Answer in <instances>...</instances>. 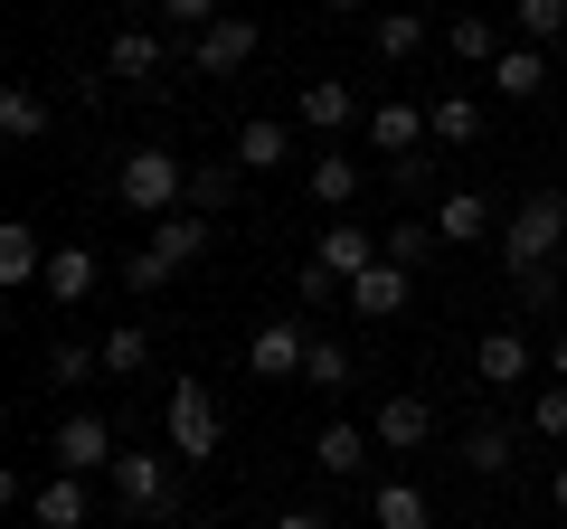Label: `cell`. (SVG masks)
<instances>
[{
  "instance_id": "obj_1",
  "label": "cell",
  "mask_w": 567,
  "mask_h": 529,
  "mask_svg": "<svg viewBox=\"0 0 567 529\" xmlns=\"http://www.w3.org/2000/svg\"><path fill=\"white\" fill-rule=\"evenodd\" d=\"M558 246H567V199L558 189H529V199L502 218V264L529 274V264H558Z\"/></svg>"
},
{
  "instance_id": "obj_2",
  "label": "cell",
  "mask_w": 567,
  "mask_h": 529,
  "mask_svg": "<svg viewBox=\"0 0 567 529\" xmlns=\"http://www.w3.org/2000/svg\"><path fill=\"white\" fill-rule=\"evenodd\" d=\"M114 199L133 208V218H171V208H189V162L181 152H123Z\"/></svg>"
},
{
  "instance_id": "obj_3",
  "label": "cell",
  "mask_w": 567,
  "mask_h": 529,
  "mask_svg": "<svg viewBox=\"0 0 567 529\" xmlns=\"http://www.w3.org/2000/svg\"><path fill=\"white\" fill-rule=\"evenodd\" d=\"M171 454L181 464H208V454L227 445V416H218V397H208V378H171Z\"/></svg>"
},
{
  "instance_id": "obj_4",
  "label": "cell",
  "mask_w": 567,
  "mask_h": 529,
  "mask_svg": "<svg viewBox=\"0 0 567 529\" xmlns=\"http://www.w3.org/2000/svg\"><path fill=\"white\" fill-rule=\"evenodd\" d=\"M114 501L133 510V520H171V510H181V473H171L162 454H114Z\"/></svg>"
},
{
  "instance_id": "obj_5",
  "label": "cell",
  "mask_w": 567,
  "mask_h": 529,
  "mask_svg": "<svg viewBox=\"0 0 567 529\" xmlns=\"http://www.w3.org/2000/svg\"><path fill=\"white\" fill-rule=\"evenodd\" d=\"M256 20H237V10H227V20H208L199 39H189V66H199V76H237V66H256Z\"/></svg>"
},
{
  "instance_id": "obj_6",
  "label": "cell",
  "mask_w": 567,
  "mask_h": 529,
  "mask_svg": "<svg viewBox=\"0 0 567 529\" xmlns=\"http://www.w3.org/2000/svg\"><path fill=\"white\" fill-rule=\"evenodd\" d=\"M58 473H114V426L104 416H58Z\"/></svg>"
},
{
  "instance_id": "obj_7",
  "label": "cell",
  "mask_w": 567,
  "mask_h": 529,
  "mask_svg": "<svg viewBox=\"0 0 567 529\" xmlns=\"http://www.w3.org/2000/svg\"><path fill=\"white\" fill-rule=\"evenodd\" d=\"M416 143H435V133H425V104H369V152L416 162Z\"/></svg>"
},
{
  "instance_id": "obj_8",
  "label": "cell",
  "mask_w": 567,
  "mask_h": 529,
  "mask_svg": "<svg viewBox=\"0 0 567 529\" xmlns=\"http://www.w3.org/2000/svg\"><path fill=\"white\" fill-rule=\"evenodd\" d=\"M303 360H312V341L293 322H265L256 341H246V369H256V378H303Z\"/></svg>"
},
{
  "instance_id": "obj_9",
  "label": "cell",
  "mask_w": 567,
  "mask_h": 529,
  "mask_svg": "<svg viewBox=\"0 0 567 529\" xmlns=\"http://www.w3.org/2000/svg\"><path fill=\"white\" fill-rule=\"evenodd\" d=\"M312 256H322L331 274H341V284H360L369 264H379V237H369L360 218H341V227H322V237H312Z\"/></svg>"
},
{
  "instance_id": "obj_10",
  "label": "cell",
  "mask_w": 567,
  "mask_h": 529,
  "mask_svg": "<svg viewBox=\"0 0 567 529\" xmlns=\"http://www.w3.org/2000/svg\"><path fill=\"white\" fill-rule=\"evenodd\" d=\"M492 227H502V218H492L483 189H445V199H435V237H445V246H483Z\"/></svg>"
},
{
  "instance_id": "obj_11",
  "label": "cell",
  "mask_w": 567,
  "mask_h": 529,
  "mask_svg": "<svg viewBox=\"0 0 567 529\" xmlns=\"http://www.w3.org/2000/svg\"><path fill=\"white\" fill-rule=\"evenodd\" d=\"M162 29H114V48H104V76H123V85H152L162 76Z\"/></svg>"
},
{
  "instance_id": "obj_12",
  "label": "cell",
  "mask_w": 567,
  "mask_h": 529,
  "mask_svg": "<svg viewBox=\"0 0 567 529\" xmlns=\"http://www.w3.org/2000/svg\"><path fill=\"white\" fill-rule=\"evenodd\" d=\"M539 369V350L520 341V331H483V350H473V378L483 387H511V378H529Z\"/></svg>"
},
{
  "instance_id": "obj_13",
  "label": "cell",
  "mask_w": 567,
  "mask_h": 529,
  "mask_svg": "<svg viewBox=\"0 0 567 529\" xmlns=\"http://www.w3.org/2000/svg\"><path fill=\"white\" fill-rule=\"evenodd\" d=\"M341 303L360 312V322H388V312H406V264H388V256H379V264L360 274V284L341 293Z\"/></svg>"
},
{
  "instance_id": "obj_14",
  "label": "cell",
  "mask_w": 567,
  "mask_h": 529,
  "mask_svg": "<svg viewBox=\"0 0 567 529\" xmlns=\"http://www.w3.org/2000/svg\"><path fill=\"white\" fill-rule=\"evenodd\" d=\"M369 435H379L388 454H416L425 435H435V407H425L416 387H406V397H388V407H379V426H369Z\"/></svg>"
},
{
  "instance_id": "obj_15",
  "label": "cell",
  "mask_w": 567,
  "mask_h": 529,
  "mask_svg": "<svg viewBox=\"0 0 567 529\" xmlns=\"http://www.w3.org/2000/svg\"><path fill=\"white\" fill-rule=\"evenodd\" d=\"M29 520L39 529H85V473H48V483L29 491Z\"/></svg>"
},
{
  "instance_id": "obj_16",
  "label": "cell",
  "mask_w": 567,
  "mask_h": 529,
  "mask_svg": "<svg viewBox=\"0 0 567 529\" xmlns=\"http://www.w3.org/2000/svg\"><path fill=\"white\" fill-rule=\"evenodd\" d=\"M293 114H303L312 133H341V123L360 114V95H350V76H312L303 95H293Z\"/></svg>"
},
{
  "instance_id": "obj_17",
  "label": "cell",
  "mask_w": 567,
  "mask_h": 529,
  "mask_svg": "<svg viewBox=\"0 0 567 529\" xmlns=\"http://www.w3.org/2000/svg\"><path fill=\"white\" fill-rule=\"evenodd\" d=\"M39 274H48V246H39V227H29V218H10V227H0V284L20 293V284H39Z\"/></svg>"
},
{
  "instance_id": "obj_18",
  "label": "cell",
  "mask_w": 567,
  "mask_h": 529,
  "mask_svg": "<svg viewBox=\"0 0 567 529\" xmlns=\"http://www.w3.org/2000/svg\"><path fill=\"white\" fill-rule=\"evenodd\" d=\"M48 123H58V114H48V95H39L29 76H10V85H0V133H10V143H39Z\"/></svg>"
},
{
  "instance_id": "obj_19",
  "label": "cell",
  "mask_w": 567,
  "mask_h": 529,
  "mask_svg": "<svg viewBox=\"0 0 567 529\" xmlns=\"http://www.w3.org/2000/svg\"><path fill=\"white\" fill-rule=\"evenodd\" d=\"M39 293H48V303H85V293H95V256H85V246H48Z\"/></svg>"
},
{
  "instance_id": "obj_20",
  "label": "cell",
  "mask_w": 567,
  "mask_h": 529,
  "mask_svg": "<svg viewBox=\"0 0 567 529\" xmlns=\"http://www.w3.org/2000/svg\"><path fill=\"white\" fill-rule=\"evenodd\" d=\"M208 237H218V227H208L199 208H171V218H152V246H162L171 264H199V256H208Z\"/></svg>"
},
{
  "instance_id": "obj_21",
  "label": "cell",
  "mask_w": 567,
  "mask_h": 529,
  "mask_svg": "<svg viewBox=\"0 0 567 529\" xmlns=\"http://www.w3.org/2000/svg\"><path fill=\"white\" fill-rule=\"evenodd\" d=\"M237 189H246L237 162H189V208H199V218H227V208H237Z\"/></svg>"
},
{
  "instance_id": "obj_22",
  "label": "cell",
  "mask_w": 567,
  "mask_h": 529,
  "mask_svg": "<svg viewBox=\"0 0 567 529\" xmlns=\"http://www.w3.org/2000/svg\"><path fill=\"white\" fill-rule=\"evenodd\" d=\"M539 85H548V58H539V48H502V58H492V95L529 104Z\"/></svg>"
},
{
  "instance_id": "obj_23",
  "label": "cell",
  "mask_w": 567,
  "mask_h": 529,
  "mask_svg": "<svg viewBox=\"0 0 567 529\" xmlns=\"http://www.w3.org/2000/svg\"><path fill=\"white\" fill-rule=\"evenodd\" d=\"M312 464H322L331 483H360V464H369V435H360V426H322V435H312Z\"/></svg>"
},
{
  "instance_id": "obj_24",
  "label": "cell",
  "mask_w": 567,
  "mask_h": 529,
  "mask_svg": "<svg viewBox=\"0 0 567 529\" xmlns=\"http://www.w3.org/2000/svg\"><path fill=\"white\" fill-rule=\"evenodd\" d=\"M369 520H379V529H435V501H425L416 483H379V501H369Z\"/></svg>"
},
{
  "instance_id": "obj_25",
  "label": "cell",
  "mask_w": 567,
  "mask_h": 529,
  "mask_svg": "<svg viewBox=\"0 0 567 529\" xmlns=\"http://www.w3.org/2000/svg\"><path fill=\"white\" fill-rule=\"evenodd\" d=\"M425 133H435V143H483V104L473 95H435L425 104Z\"/></svg>"
},
{
  "instance_id": "obj_26",
  "label": "cell",
  "mask_w": 567,
  "mask_h": 529,
  "mask_svg": "<svg viewBox=\"0 0 567 529\" xmlns=\"http://www.w3.org/2000/svg\"><path fill=\"white\" fill-rule=\"evenodd\" d=\"M237 170H275L284 162V123L275 114H256V123H237V152H227Z\"/></svg>"
},
{
  "instance_id": "obj_27",
  "label": "cell",
  "mask_w": 567,
  "mask_h": 529,
  "mask_svg": "<svg viewBox=\"0 0 567 529\" xmlns=\"http://www.w3.org/2000/svg\"><path fill=\"white\" fill-rule=\"evenodd\" d=\"M511 29H520V48L567 39V0H511Z\"/></svg>"
},
{
  "instance_id": "obj_28",
  "label": "cell",
  "mask_w": 567,
  "mask_h": 529,
  "mask_svg": "<svg viewBox=\"0 0 567 529\" xmlns=\"http://www.w3.org/2000/svg\"><path fill=\"white\" fill-rule=\"evenodd\" d=\"M312 199L350 208V199H360V162H350V152H322V162H312Z\"/></svg>"
},
{
  "instance_id": "obj_29",
  "label": "cell",
  "mask_w": 567,
  "mask_h": 529,
  "mask_svg": "<svg viewBox=\"0 0 567 529\" xmlns=\"http://www.w3.org/2000/svg\"><path fill=\"white\" fill-rule=\"evenodd\" d=\"M369 39H379V58H388V66H406V58L425 48V20H416V10H388V20L369 29Z\"/></svg>"
},
{
  "instance_id": "obj_30",
  "label": "cell",
  "mask_w": 567,
  "mask_h": 529,
  "mask_svg": "<svg viewBox=\"0 0 567 529\" xmlns=\"http://www.w3.org/2000/svg\"><path fill=\"white\" fill-rule=\"evenodd\" d=\"M445 48H454L464 66H492V58H502V29H492L483 10H473V20H454V29H445Z\"/></svg>"
},
{
  "instance_id": "obj_31",
  "label": "cell",
  "mask_w": 567,
  "mask_h": 529,
  "mask_svg": "<svg viewBox=\"0 0 567 529\" xmlns=\"http://www.w3.org/2000/svg\"><path fill=\"white\" fill-rule=\"evenodd\" d=\"M95 350H104V369H114V378H133V369L152 360V331H142V322H114Z\"/></svg>"
},
{
  "instance_id": "obj_32",
  "label": "cell",
  "mask_w": 567,
  "mask_h": 529,
  "mask_svg": "<svg viewBox=\"0 0 567 529\" xmlns=\"http://www.w3.org/2000/svg\"><path fill=\"white\" fill-rule=\"evenodd\" d=\"M464 473L502 483V473H511V435H502V426H473V435H464Z\"/></svg>"
},
{
  "instance_id": "obj_33",
  "label": "cell",
  "mask_w": 567,
  "mask_h": 529,
  "mask_svg": "<svg viewBox=\"0 0 567 529\" xmlns=\"http://www.w3.org/2000/svg\"><path fill=\"white\" fill-rule=\"evenodd\" d=\"M435 246H445V237H435V218H425V227H388V237H379V256H388V264H406V274H416V264L435 256Z\"/></svg>"
},
{
  "instance_id": "obj_34",
  "label": "cell",
  "mask_w": 567,
  "mask_h": 529,
  "mask_svg": "<svg viewBox=\"0 0 567 529\" xmlns=\"http://www.w3.org/2000/svg\"><path fill=\"white\" fill-rule=\"evenodd\" d=\"M171 274H181V264H171V256H162V246H152V237H142L133 256H123V284H133V293H162Z\"/></svg>"
},
{
  "instance_id": "obj_35",
  "label": "cell",
  "mask_w": 567,
  "mask_h": 529,
  "mask_svg": "<svg viewBox=\"0 0 567 529\" xmlns=\"http://www.w3.org/2000/svg\"><path fill=\"white\" fill-rule=\"evenodd\" d=\"M95 369H104V350H85V341H58V350H48V378H58V387H85Z\"/></svg>"
},
{
  "instance_id": "obj_36",
  "label": "cell",
  "mask_w": 567,
  "mask_h": 529,
  "mask_svg": "<svg viewBox=\"0 0 567 529\" xmlns=\"http://www.w3.org/2000/svg\"><path fill=\"white\" fill-rule=\"evenodd\" d=\"M529 426H539L548 445H567V378H548L539 397H529Z\"/></svg>"
},
{
  "instance_id": "obj_37",
  "label": "cell",
  "mask_w": 567,
  "mask_h": 529,
  "mask_svg": "<svg viewBox=\"0 0 567 529\" xmlns=\"http://www.w3.org/2000/svg\"><path fill=\"white\" fill-rule=\"evenodd\" d=\"M303 387H350V350H341V341H312V360H303Z\"/></svg>"
},
{
  "instance_id": "obj_38",
  "label": "cell",
  "mask_w": 567,
  "mask_h": 529,
  "mask_svg": "<svg viewBox=\"0 0 567 529\" xmlns=\"http://www.w3.org/2000/svg\"><path fill=\"white\" fill-rule=\"evenodd\" d=\"M511 284H520L529 312H558V264H529V274H511Z\"/></svg>"
},
{
  "instance_id": "obj_39",
  "label": "cell",
  "mask_w": 567,
  "mask_h": 529,
  "mask_svg": "<svg viewBox=\"0 0 567 529\" xmlns=\"http://www.w3.org/2000/svg\"><path fill=\"white\" fill-rule=\"evenodd\" d=\"M162 20H171V29H189V39H199V29H208V20H227V10H218V0H162Z\"/></svg>"
},
{
  "instance_id": "obj_40",
  "label": "cell",
  "mask_w": 567,
  "mask_h": 529,
  "mask_svg": "<svg viewBox=\"0 0 567 529\" xmlns=\"http://www.w3.org/2000/svg\"><path fill=\"white\" fill-rule=\"evenodd\" d=\"M293 293H303V303H331V293H350V284H341V274H331V264H322V256H312V264H303V274H293Z\"/></svg>"
},
{
  "instance_id": "obj_41",
  "label": "cell",
  "mask_w": 567,
  "mask_h": 529,
  "mask_svg": "<svg viewBox=\"0 0 567 529\" xmlns=\"http://www.w3.org/2000/svg\"><path fill=\"white\" fill-rule=\"evenodd\" d=\"M275 529H331V520H322V510H284Z\"/></svg>"
},
{
  "instance_id": "obj_42",
  "label": "cell",
  "mask_w": 567,
  "mask_h": 529,
  "mask_svg": "<svg viewBox=\"0 0 567 529\" xmlns=\"http://www.w3.org/2000/svg\"><path fill=\"white\" fill-rule=\"evenodd\" d=\"M548 378H567V331H558V341H548Z\"/></svg>"
},
{
  "instance_id": "obj_43",
  "label": "cell",
  "mask_w": 567,
  "mask_h": 529,
  "mask_svg": "<svg viewBox=\"0 0 567 529\" xmlns=\"http://www.w3.org/2000/svg\"><path fill=\"white\" fill-rule=\"evenodd\" d=\"M548 491H558V510H567V464H558V483H548Z\"/></svg>"
},
{
  "instance_id": "obj_44",
  "label": "cell",
  "mask_w": 567,
  "mask_h": 529,
  "mask_svg": "<svg viewBox=\"0 0 567 529\" xmlns=\"http://www.w3.org/2000/svg\"><path fill=\"white\" fill-rule=\"evenodd\" d=\"M322 10H360V0H322Z\"/></svg>"
},
{
  "instance_id": "obj_45",
  "label": "cell",
  "mask_w": 567,
  "mask_h": 529,
  "mask_svg": "<svg viewBox=\"0 0 567 529\" xmlns=\"http://www.w3.org/2000/svg\"><path fill=\"white\" fill-rule=\"evenodd\" d=\"M558 152H567V123H558Z\"/></svg>"
},
{
  "instance_id": "obj_46",
  "label": "cell",
  "mask_w": 567,
  "mask_h": 529,
  "mask_svg": "<svg viewBox=\"0 0 567 529\" xmlns=\"http://www.w3.org/2000/svg\"><path fill=\"white\" fill-rule=\"evenodd\" d=\"M29 529H39V520H29Z\"/></svg>"
}]
</instances>
